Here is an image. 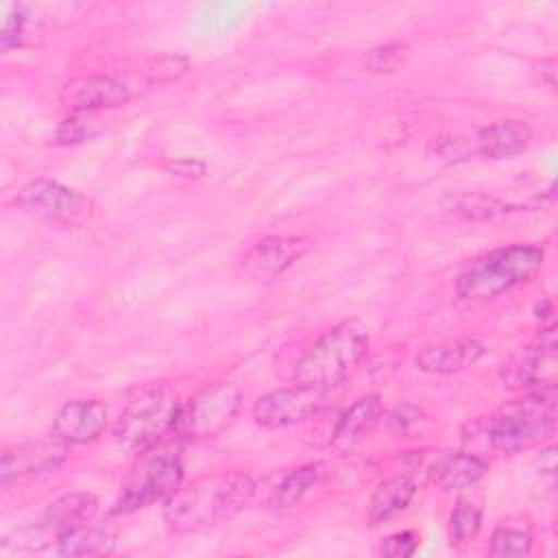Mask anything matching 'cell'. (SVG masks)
I'll use <instances>...</instances> for the list:
<instances>
[{
    "instance_id": "6da1fadb",
    "label": "cell",
    "mask_w": 558,
    "mask_h": 558,
    "mask_svg": "<svg viewBox=\"0 0 558 558\" xmlns=\"http://www.w3.org/2000/svg\"><path fill=\"white\" fill-rule=\"evenodd\" d=\"M255 497V482L240 471L203 475L194 482L181 484L163 501V521L174 532H198L218 525Z\"/></svg>"
},
{
    "instance_id": "7a4b0ae2",
    "label": "cell",
    "mask_w": 558,
    "mask_h": 558,
    "mask_svg": "<svg viewBox=\"0 0 558 558\" xmlns=\"http://www.w3.org/2000/svg\"><path fill=\"white\" fill-rule=\"evenodd\" d=\"M368 349V331L355 320H342L327 329L294 364L296 384L318 390H331L342 384L364 360Z\"/></svg>"
},
{
    "instance_id": "3957f363",
    "label": "cell",
    "mask_w": 558,
    "mask_h": 558,
    "mask_svg": "<svg viewBox=\"0 0 558 558\" xmlns=\"http://www.w3.org/2000/svg\"><path fill=\"white\" fill-rule=\"evenodd\" d=\"M538 244H510L482 253L456 279V294L464 301H490L519 283L530 281L543 266Z\"/></svg>"
},
{
    "instance_id": "277c9868",
    "label": "cell",
    "mask_w": 558,
    "mask_h": 558,
    "mask_svg": "<svg viewBox=\"0 0 558 558\" xmlns=\"http://www.w3.org/2000/svg\"><path fill=\"white\" fill-rule=\"evenodd\" d=\"M556 386L541 388L499 408L482 425V436L499 453H519L543 442L554 432Z\"/></svg>"
},
{
    "instance_id": "5b68a950",
    "label": "cell",
    "mask_w": 558,
    "mask_h": 558,
    "mask_svg": "<svg viewBox=\"0 0 558 558\" xmlns=\"http://www.w3.org/2000/svg\"><path fill=\"white\" fill-rule=\"evenodd\" d=\"M181 412L179 395L168 384H148L129 399L118 416L113 436L126 451L142 453L174 432Z\"/></svg>"
},
{
    "instance_id": "8992f818",
    "label": "cell",
    "mask_w": 558,
    "mask_h": 558,
    "mask_svg": "<svg viewBox=\"0 0 558 558\" xmlns=\"http://www.w3.org/2000/svg\"><path fill=\"white\" fill-rule=\"evenodd\" d=\"M181 438L174 436L170 442H157L140 453V462L129 475L120 497L116 499L111 512L126 514L155 501H166L183 482L181 462Z\"/></svg>"
},
{
    "instance_id": "52a82bcc",
    "label": "cell",
    "mask_w": 558,
    "mask_h": 558,
    "mask_svg": "<svg viewBox=\"0 0 558 558\" xmlns=\"http://www.w3.org/2000/svg\"><path fill=\"white\" fill-rule=\"evenodd\" d=\"M242 395L231 384H211L198 390L187 403H181L174 423V436L181 440H205L222 434L238 416Z\"/></svg>"
},
{
    "instance_id": "ba28073f",
    "label": "cell",
    "mask_w": 558,
    "mask_h": 558,
    "mask_svg": "<svg viewBox=\"0 0 558 558\" xmlns=\"http://www.w3.org/2000/svg\"><path fill=\"white\" fill-rule=\"evenodd\" d=\"M15 205L48 227L76 229L92 216V201L78 190L52 179H33L15 196Z\"/></svg>"
},
{
    "instance_id": "9c48e42d",
    "label": "cell",
    "mask_w": 558,
    "mask_h": 558,
    "mask_svg": "<svg viewBox=\"0 0 558 558\" xmlns=\"http://www.w3.org/2000/svg\"><path fill=\"white\" fill-rule=\"evenodd\" d=\"M327 390L294 384L270 390L253 403V421L264 429H286L316 416L325 405Z\"/></svg>"
},
{
    "instance_id": "30bf717a",
    "label": "cell",
    "mask_w": 558,
    "mask_h": 558,
    "mask_svg": "<svg viewBox=\"0 0 558 558\" xmlns=\"http://www.w3.org/2000/svg\"><path fill=\"white\" fill-rule=\"evenodd\" d=\"M556 333L554 329H543L536 344L517 353L501 368V379L508 388L517 390H541L556 386Z\"/></svg>"
},
{
    "instance_id": "8fae6325",
    "label": "cell",
    "mask_w": 558,
    "mask_h": 558,
    "mask_svg": "<svg viewBox=\"0 0 558 558\" xmlns=\"http://www.w3.org/2000/svg\"><path fill=\"white\" fill-rule=\"evenodd\" d=\"M68 451L70 445L57 434L7 447L0 458V480L2 484H9L17 477L50 473L65 462Z\"/></svg>"
},
{
    "instance_id": "7c38bea8",
    "label": "cell",
    "mask_w": 558,
    "mask_h": 558,
    "mask_svg": "<svg viewBox=\"0 0 558 558\" xmlns=\"http://www.w3.org/2000/svg\"><path fill=\"white\" fill-rule=\"evenodd\" d=\"M414 469H421L442 490H466L475 486L488 471L486 460L464 451H416L412 453Z\"/></svg>"
},
{
    "instance_id": "4fadbf2b",
    "label": "cell",
    "mask_w": 558,
    "mask_h": 558,
    "mask_svg": "<svg viewBox=\"0 0 558 558\" xmlns=\"http://www.w3.org/2000/svg\"><path fill=\"white\" fill-rule=\"evenodd\" d=\"M310 248V240L303 235H268L255 242L242 257L244 272L253 279L266 281L286 272Z\"/></svg>"
},
{
    "instance_id": "5bb4252c",
    "label": "cell",
    "mask_w": 558,
    "mask_h": 558,
    "mask_svg": "<svg viewBox=\"0 0 558 558\" xmlns=\"http://www.w3.org/2000/svg\"><path fill=\"white\" fill-rule=\"evenodd\" d=\"M131 87L116 76H81L70 81L61 89V102L70 113H94L100 109H113L126 105Z\"/></svg>"
},
{
    "instance_id": "9a60e30c",
    "label": "cell",
    "mask_w": 558,
    "mask_h": 558,
    "mask_svg": "<svg viewBox=\"0 0 558 558\" xmlns=\"http://www.w3.org/2000/svg\"><path fill=\"white\" fill-rule=\"evenodd\" d=\"M109 421L107 405L100 399H72L59 408L52 421V434L72 445L96 440Z\"/></svg>"
},
{
    "instance_id": "2e32d148",
    "label": "cell",
    "mask_w": 558,
    "mask_h": 558,
    "mask_svg": "<svg viewBox=\"0 0 558 558\" xmlns=\"http://www.w3.org/2000/svg\"><path fill=\"white\" fill-rule=\"evenodd\" d=\"M486 353V347L471 336L427 344L416 355V368L436 375H449L477 364Z\"/></svg>"
},
{
    "instance_id": "e0dca14e",
    "label": "cell",
    "mask_w": 558,
    "mask_h": 558,
    "mask_svg": "<svg viewBox=\"0 0 558 558\" xmlns=\"http://www.w3.org/2000/svg\"><path fill=\"white\" fill-rule=\"evenodd\" d=\"M381 414L379 395L360 397L336 423V429L329 436V447L338 453L353 449L360 440H364L371 429L377 425Z\"/></svg>"
},
{
    "instance_id": "ac0fdd59",
    "label": "cell",
    "mask_w": 558,
    "mask_h": 558,
    "mask_svg": "<svg viewBox=\"0 0 558 558\" xmlns=\"http://www.w3.org/2000/svg\"><path fill=\"white\" fill-rule=\"evenodd\" d=\"M98 510V499L92 493H65L54 499L41 514L39 527L54 536V541L89 521H94Z\"/></svg>"
},
{
    "instance_id": "d6986e66",
    "label": "cell",
    "mask_w": 558,
    "mask_h": 558,
    "mask_svg": "<svg viewBox=\"0 0 558 558\" xmlns=\"http://www.w3.org/2000/svg\"><path fill=\"white\" fill-rule=\"evenodd\" d=\"M532 129L521 120H499L477 133V148L488 159H512L527 150Z\"/></svg>"
},
{
    "instance_id": "ffe728a7",
    "label": "cell",
    "mask_w": 558,
    "mask_h": 558,
    "mask_svg": "<svg viewBox=\"0 0 558 558\" xmlns=\"http://www.w3.org/2000/svg\"><path fill=\"white\" fill-rule=\"evenodd\" d=\"M416 495V482L412 480L410 473H395L377 484L368 499V521L371 525H379L401 510L410 506V501Z\"/></svg>"
},
{
    "instance_id": "44dd1931",
    "label": "cell",
    "mask_w": 558,
    "mask_h": 558,
    "mask_svg": "<svg viewBox=\"0 0 558 558\" xmlns=\"http://www.w3.org/2000/svg\"><path fill=\"white\" fill-rule=\"evenodd\" d=\"M54 543V551L61 556H107L116 547V532L109 525L89 521L61 534Z\"/></svg>"
},
{
    "instance_id": "7402d4cb",
    "label": "cell",
    "mask_w": 558,
    "mask_h": 558,
    "mask_svg": "<svg viewBox=\"0 0 558 558\" xmlns=\"http://www.w3.org/2000/svg\"><path fill=\"white\" fill-rule=\"evenodd\" d=\"M323 477H325V466L318 462L292 469L283 473L281 480L270 488L268 504L279 510L292 508L299 501H303V497L312 493L323 482Z\"/></svg>"
},
{
    "instance_id": "603a6c76",
    "label": "cell",
    "mask_w": 558,
    "mask_h": 558,
    "mask_svg": "<svg viewBox=\"0 0 558 558\" xmlns=\"http://www.w3.org/2000/svg\"><path fill=\"white\" fill-rule=\"evenodd\" d=\"M44 28H41V20L33 15V11L24 4L15 7L13 13L4 20L2 24V50H11V48H24V46H33L41 39Z\"/></svg>"
},
{
    "instance_id": "cb8c5ba5",
    "label": "cell",
    "mask_w": 558,
    "mask_h": 558,
    "mask_svg": "<svg viewBox=\"0 0 558 558\" xmlns=\"http://www.w3.org/2000/svg\"><path fill=\"white\" fill-rule=\"evenodd\" d=\"M447 211L466 220H486L508 211V205L482 192H462L447 198Z\"/></svg>"
},
{
    "instance_id": "d4e9b609",
    "label": "cell",
    "mask_w": 558,
    "mask_h": 558,
    "mask_svg": "<svg viewBox=\"0 0 558 558\" xmlns=\"http://www.w3.org/2000/svg\"><path fill=\"white\" fill-rule=\"evenodd\" d=\"M482 527V506L471 499H458L449 514V541L462 549L475 541Z\"/></svg>"
},
{
    "instance_id": "484cf974",
    "label": "cell",
    "mask_w": 558,
    "mask_h": 558,
    "mask_svg": "<svg viewBox=\"0 0 558 558\" xmlns=\"http://www.w3.org/2000/svg\"><path fill=\"white\" fill-rule=\"evenodd\" d=\"M532 551V532L527 527H514V525H499L488 545L490 556L499 558H521Z\"/></svg>"
},
{
    "instance_id": "4316f807",
    "label": "cell",
    "mask_w": 558,
    "mask_h": 558,
    "mask_svg": "<svg viewBox=\"0 0 558 558\" xmlns=\"http://www.w3.org/2000/svg\"><path fill=\"white\" fill-rule=\"evenodd\" d=\"M96 133H98V126H96L94 113H72L59 124L54 133V142L61 146H72L94 137Z\"/></svg>"
},
{
    "instance_id": "83f0119b",
    "label": "cell",
    "mask_w": 558,
    "mask_h": 558,
    "mask_svg": "<svg viewBox=\"0 0 558 558\" xmlns=\"http://www.w3.org/2000/svg\"><path fill=\"white\" fill-rule=\"evenodd\" d=\"M410 57V48L405 44H386L371 50L366 65L371 72H395Z\"/></svg>"
},
{
    "instance_id": "f1b7e54d",
    "label": "cell",
    "mask_w": 558,
    "mask_h": 558,
    "mask_svg": "<svg viewBox=\"0 0 558 558\" xmlns=\"http://www.w3.org/2000/svg\"><path fill=\"white\" fill-rule=\"evenodd\" d=\"M187 70V59L177 54H163L157 59H150L144 68V74L148 83H166L172 78H179Z\"/></svg>"
},
{
    "instance_id": "f546056e",
    "label": "cell",
    "mask_w": 558,
    "mask_h": 558,
    "mask_svg": "<svg viewBox=\"0 0 558 558\" xmlns=\"http://www.w3.org/2000/svg\"><path fill=\"white\" fill-rule=\"evenodd\" d=\"M425 414L410 405V403H403V405H397L390 414H388V427L392 434H399V436H410L414 429H421V425L425 423Z\"/></svg>"
},
{
    "instance_id": "4dcf8cb0",
    "label": "cell",
    "mask_w": 558,
    "mask_h": 558,
    "mask_svg": "<svg viewBox=\"0 0 558 558\" xmlns=\"http://www.w3.org/2000/svg\"><path fill=\"white\" fill-rule=\"evenodd\" d=\"M416 547H418V536L412 530H403L384 538L381 554L388 558H408L416 551Z\"/></svg>"
},
{
    "instance_id": "1f68e13d",
    "label": "cell",
    "mask_w": 558,
    "mask_h": 558,
    "mask_svg": "<svg viewBox=\"0 0 558 558\" xmlns=\"http://www.w3.org/2000/svg\"><path fill=\"white\" fill-rule=\"evenodd\" d=\"M166 168H170L177 174L183 177H201L205 172V166L201 161H192V159H174L170 163H166Z\"/></svg>"
}]
</instances>
